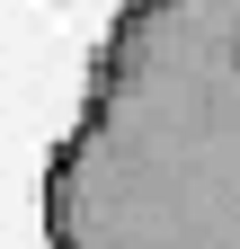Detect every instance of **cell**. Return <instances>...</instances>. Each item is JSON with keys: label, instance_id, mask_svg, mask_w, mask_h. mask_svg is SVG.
<instances>
[{"label": "cell", "instance_id": "6da1fadb", "mask_svg": "<svg viewBox=\"0 0 240 249\" xmlns=\"http://www.w3.org/2000/svg\"><path fill=\"white\" fill-rule=\"evenodd\" d=\"M45 249H240V0H125L45 160Z\"/></svg>", "mask_w": 240, "mask_h": 249}]
</instances>
